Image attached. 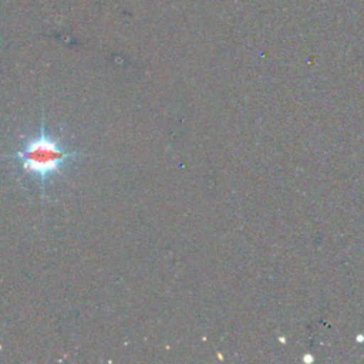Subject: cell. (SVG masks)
I'll list each match as a JSON object with an SVG mask.
<instances>
[{"instance_id":"6da1fadb","label":"cell","mask_w":364,"mask_h":364,"mask_svg":"<svg viewBox=\"0 0 364 364\" xmlns=\"http://www.w3.org/2000/svg\"><path fill=\"white\" fill-rule=\"evenodd\" d=\"M82 154L75 149H68L60 136L48 132L44 114H41L37 134L26 136L16 152L3 155L9 158L21 175L34 179L44 198L48 183L80 158Z\"/></svg>"}]
</instances>
